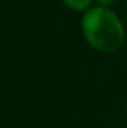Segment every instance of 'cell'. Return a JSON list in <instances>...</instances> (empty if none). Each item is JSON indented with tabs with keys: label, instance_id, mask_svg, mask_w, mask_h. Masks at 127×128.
Instances as JSON below:
<instances>
[{
	"label": "cell",
	"instance_id": "obj_1",
	"mask_svg": "<svg viewBox=\"0 0 127 128\" xmlns=\"http://www.w3.org/2000/svg\"><path fill=\"white\" fill-rule=\"evenodd\" d=\"M81 27L85 40L97 51L114 52L124 43V26L109 8L96 6L85 10Z\"/></svg>",
	"mask_w": 127,
	"mask_h": 128
},
{
	"label": "cell",
	"instance_id": "obj_2",
	"mask_svg": "<svg viewBox=\"0 0 127 128\" xmlns=\"http://www.w3.org/2000/svg\"><path fill=\"white\" fill-rule=\"evenodd\" d=\"M93 0H63V3L72 10L81 12V10H88L90 4Z\"/></svg>",
	"mask_w": 127,
	"mask_h": 128
},
{
	"label": "cell",
	"instance_id": "obj_3",
	"mask_svg": "<svg viewBox=\"0 0 127 128\" xmlns=\"http://www.w3.org/2000/svg\"><path fill=\"white\" fill-rule=\"evenodd\" d=\"M99 3V6H105V8H111L112 4L117 3V0H96Z\"/></svg>",
	"mask_w": 127,
	"mask_h": 128
}]
</instances>
